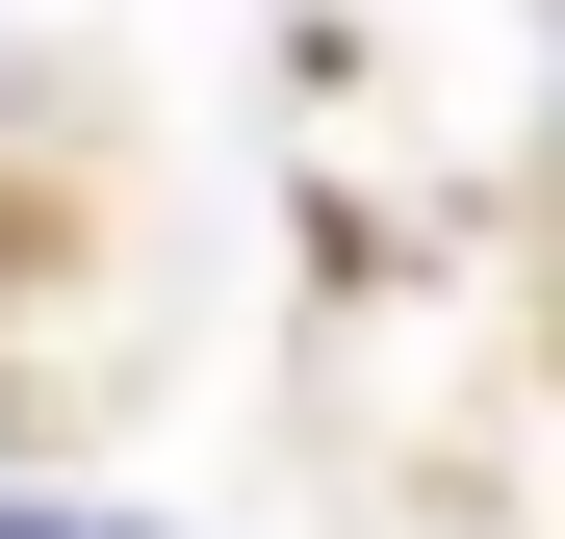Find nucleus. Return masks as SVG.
<instances>
[{
  "label": "nucleus",
  "instance_id": "obj_1",
  "mask_svg": "<svg viewBox=\"0 0 565 539\" xmlns=\"http://www.w3.org/2000/svg\"><path fill=\"white\" fill-rule=\"evenodd\" d=\"M0 539H77V514H0Z\"/></svg>",
  "mask_w": 565,
  "mask_h": 539
}]
</instances>
